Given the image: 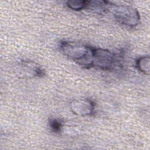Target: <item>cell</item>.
I'll list each match as a JSON object with an SVG mask.
<instances>
[{"label":"cell","mask_w":150,"mask_h":150,"mask_svg":"<svg viewBox=\"0 0 150 150\" xmlns=\"http://www.w3.org/2000/svg\"><path fill=\"white\" fill-rule=\"evenodd\" d=\"M137 69L144 74L149 75L150 71V59L149 56H143L139 57L135 61Z\"/></svg>","instance_id":"6"},{"label":"cell","mask_w":150,"mask_h":150,"mask_svg":"<svg viewBox=\"0 0 150 150\" xmlns=\"http://www.w3.org/2000/svg\"><path fill=\"white\" fill-rule=\"evenodd\" d=\"M108 10L113 13L117 21L129 28L137 26L140 22V15L134 6L128 5H115L110 2Z\"/></svg>","instance_id":"2"},{"label":"cell","mask_w":150,"mask_h":150,"mask_svg":"<svg viewBox=\"0 0 150 150\" xmlns=\"http://www.w3.org/2000/svg\"><path fill=\"white\" fill-rule=\"evenodd\" d=\"M49 125L50 130L54 133H59L63 127V121L58 118H53L49 120Z\"/></svg>","instance_id":"8"},{"label":"cell","mask_w":150,"mask_h":150,"mask_svg":"<svg viewBox=\"0 0 150 150\" xmlns=\"http://www.w3.org/2000/svg\"><path fill=\"white\" fill-rule=\"evenodd\" d=\"M59 48L64 56L79 66L85 69L91 68L94 47L80 42L62 40Z\"/></svg>","instance_id":"1"},{"label":"cell","mask_w":150,"mask_h":150,"mask_svg":"<svg viewBox=\"0 0 150 150\" xmlns=\"http://www.w3.org/2000/svg\"><path fill=\"white\" fill-rule=\"evenodd\" d=\"M87 3L86 0H70L66 2V5L71 10L79 11L86 8Z\"/></svg>","instance_id":"7"},{"label":"cell","mask_w":150,"mask_h":150,"mask_svg":"<svg viewBox=\"0 0 150 150\" xmlns=\"http://www.w3.org/2000/svg\"><path fill=\"white\" fill-rule=\"evenodd\" d=\"M110 2V1L102 0L87 1V7L86 9L98 13H104L108 11Z\"/></svg>","instance_id":"5"},{"label":"cell","mask_w":150,"mask_h":150,"mask_svg":"<svg viewBox=\"0 0 150 150\" xmlns=\"http://www.w3.org/2000/svg\"><path fill=\"white\" fill-rule=\"evenodd\" d=\"M70 107L73 113L79 116H91L95 112V104L88 98L73 100L70 103Z\"/></svg>","instance_id":"4"},{"label":"cell","mask_w":150,"mask_h":150,"mask_svg":"<svg viewBox=\"0 0 150 150\" xmlns=\"http://www.w3.org/2000/svg\"><path fill=\"white\" fill-rule=\"evenodd\" d=\"M119 56L107 49L93 48L91 68L96 67L103 70H112L120 64Z\"/></svg>","instance_id":"3"}]
</instances>
